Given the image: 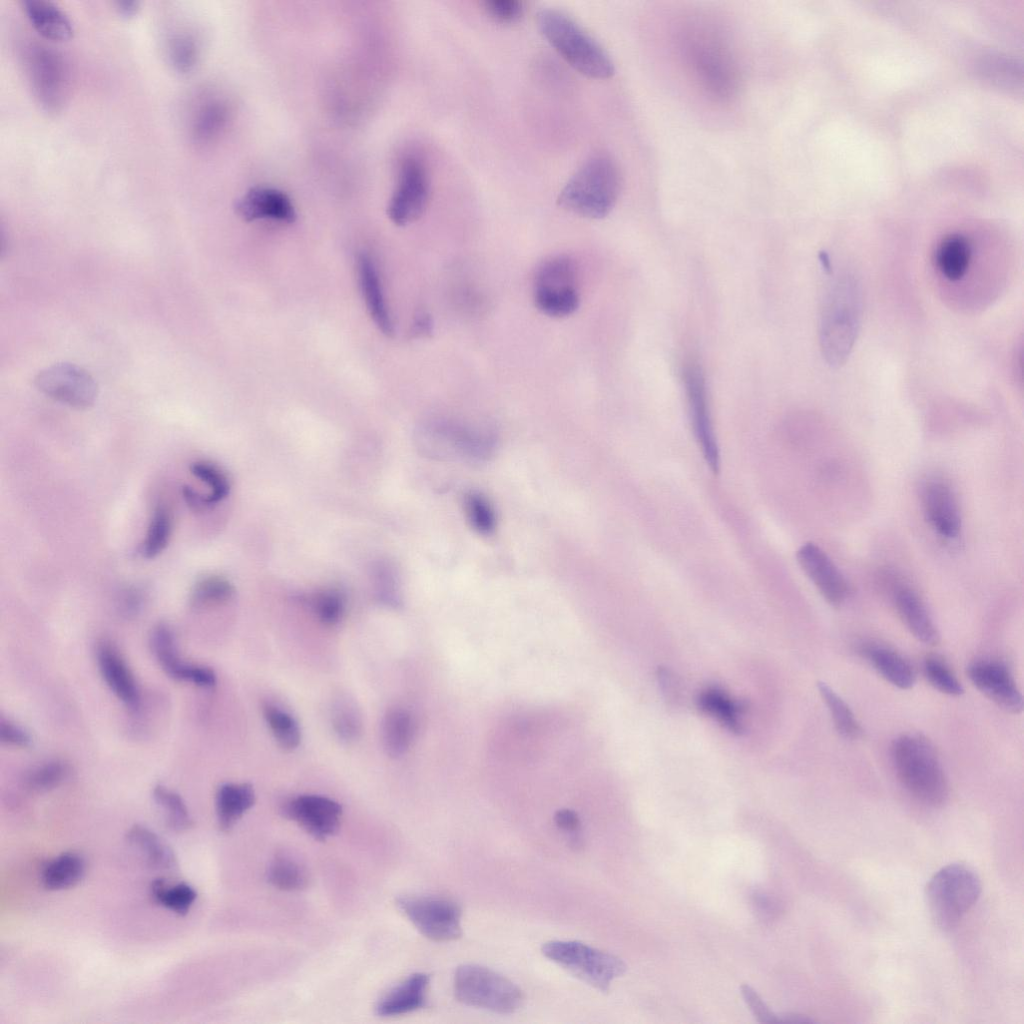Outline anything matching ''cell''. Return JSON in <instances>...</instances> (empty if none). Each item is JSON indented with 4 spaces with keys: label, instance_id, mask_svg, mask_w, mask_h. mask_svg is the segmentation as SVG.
I'll list each match as a JSON object with an SVG mask.
<instances>
[{
    "label": "cell",
    "instance_id": "6da1fadb",
    "mask_svg": "<svg viewBox=\"0 0 1024 1024\" xmlns=\"http://www.w3.org/2000/svg\"><path fill=\"white\" fill-rule=\"evenodd\" d=\"M621 188V175L608 154L590 156L561 189L557 204L588 219H602L613 209Z\"/></svg>",
    "mask_w": 1024,
    "mask_h": 1024
},
{
    "label": "cell",
    "instance_id": "7a4b0ae2",
    "mask_svg": "<svg viewBox=\"0 0 1024 1024\" xmlns=\"http://www.w3.org/2000/svg\"><path fill=\"white\" fill-rule=\"evenodd\" d=\"M892 762L905 789L932 807L948 799V781L932 743L920 734H903L891 746Z\"/></svg>",
    "mask_w": 1024,
    "mask_h": 1024
},
{
    "label": "cell",
    "instance_id": "3957f363",
    "mask_svg": "<svg viewBox=\"0 0 1024 1024\" xmlns=\"http://www.w3.org/2000/svg\"><path fill=\"white\" fill-rule=\"evenodd\" d=\"M537 25L548 43L579 73L594 79L613 76L615 68L607 52L567 14L542 9Z\"/></svg>",
    "mask_w": 1024,
    "mask_h": 1024
},
{
    "label": "cell",
    "instance_id": "277c9868",
    "mask_svg": "<svg viewBox=\"0 0 1024 1024\" xmlns=\"http://www.w3.org/2000/svg\"><path fill=\"white\" fill-rule=\"evenodd\" d=\"M980 893V878L971 867L962 863L942 867L925 889L932 921L942 931H951L975 905Z\"/></svg>",
    "mask_w": 1024,
    "mask_h": 1024
},
{
    "label": "cell",
    "instance_id": "5b68a950",
    "mask_svg": "<svg viewBox=\"0 0 1024 1024\" xmlns=\"http://www.w3.org/2000/svg\"><path fill=\"white\" fill-rule=\"evenodd\" d=\"M416 441L424 455L442 461L482 462L493 455L496 447V438L489 430L445 419L422 426Z\"/></svg>",
    "mask_w": 1024,
    "mask_h": 1024
},
{
    "label": "cell",
    "instance_id": "8992f818",
    "mask_svg": "<svg viewBox=\"0 0 1024 1024\" xmlns=\"http://www.w3.org/2000/svg\"><path fill=\"white\" fill-rule=\"evenodd\" d=\"M859 288L850 276L831 288L821 315L820 341L823 354L832 365L845 361L854 344L860 319Z\"/></svg>",
    "mask_w": 1024,
    "mask_h": 1024
},
{
    "label": "cell",
    "instance_id": "52a82bcc",
    "mask_svg": "<svg viewBox=\"0 0 1024 1024\" xmlns=\"http://www.w3.org/2000/svg\"><path fill=\"white\" fill-rule=\"evenodd\" d=\"M454 993L465 1005L500 1014L515 1012L524 1001L523 992L512 981L477 964H463L456 969Z\"/></svg>",
    "mask_w": 1024,
    "mask_h": 1024
},
{
    "label": "cell",
    "instance_id": "ba28073f",
    "mask_svg": "<svg viewBox=\"0 0 1024 1024\" xmlns=\"http://www.w3.org/2000/svg\"><path fill=\"white\" fill-rule=\"evenodd\" d=\"M541 951L546 958L603 992L626 970L619 957L579 941H549Z\"/></svg>",
    "mask_w": 1024,
    "mask_h": 1024
},
{
    "label": "cell",
    "instance_id": "9c48e42d",
    "mask_svg": "<svg viewBox=\"0 0 1024 1024\" xmlns=\"http://www.w3.org/2000/svg\"><path fill=\"white\" fill-rule=\"evenodd\" d=\"M576 266L567 255H554L536 268L533 299L536 308L553 318L567 317L579 307Z\"/></svg>",
    "mask_w": 1024,
    "mask_h": 1024
},
{
    "label": "cell",
    "instance_id": "30bf717a",
    "mask_svg": "<svg viewBox=\"0 0 1024 1024\" xmlns=\"http://www.w3.org/2000/svg\"><path fill=\"white\" fill-rule=\"evenodd\" d=\"M397 906L426 938L436 942L458 939L462 934L461 907L439 896H402Z\"/></svg>",
    "mask_w": 1024,
    "mask_h": 1024
},
{
    "label": "cell",
    "instance_id": "8fae6325",
    "mask_svg": "<svg viewBox=\"0 0 1024 1024\" xmlns=\"http://www.w3.org/2000/svg\"><path fill=\"white\" fill-rule=\"evenodd\" d=\"M26 66L33 92L48 111L59 110L68 93V71L62 55L44 45H32Z\"/></svg>",
    "mask_w": 1024,
    "mask_h": 1024
},
{
    "label": "cell",
    "instance_id": "7c38bea8",
    "mask_svg": "<svg viewBox=\"0 0 1024 1024\" xmlns=\"http://www.w3.org/2000/svg\"><path fill=\"white\" fill-rule=\"evenodd\" d=\"M683 380L696 441L711 471L718 473L720 453L709 409L706 379L701 365L694 360L688 361L683 369Z\"/></svg>",
    "mask_w": 1024,
    "mask_h": 1024
},
{
    "label": "cell",
    "instance_id": "4fadbf2b",
    "mask_svg": "<svg viewBox=\"0 0 1024 1024\" xmlns=\"http://www.w3.org/2000/svg\"><path fill=\"white\" fill-rule=\"evenodd\" d=\"M34 383L47 397L80 410L91 407L98 393L93 377L72 363H57L41 370Z\"/></svg>",
    "mask_w": 1024,
    "mask_h": 1024
},
{
    "label": "cell",
    "instance_id": "5bb4252c",
    "mask_svg": "<svg viewBox=\"0 0 1024 1024\" xmlns=\"http://www.w3.org/2000/svg\"><path fill=\"white\" fill-rule=\"evenodd\" d=\"M430 194L427 169L417 157H406L399 168L395 190L390 198L387 213L390 220L405 226L424 213Z\"/></svg>",
    "mask_w": 1024,
    "mask_h": 1024
},
{
    "label": "cell",
    "instance_id": "9a60e30c",
    "mask_svg": "<svg viewBox=\"0 0 1024 1024\" xmlns=\"http://www.w3.org/2000/svg\"><path fill=\"white\" fill-rule=\"evenodd\" d=\"M967 674L972 684L1000 708L1011 713L1022 711V694L1004 662L978 659L968 666Z\"/></svg>",
    "mask_w": 1024,
    "mask_h": 1024
},
{
    "label": "cell",
    "instance_id": "2e32d148",
    "mask_svg": "<svg viewBox=\"0 0 1024 1024\" xmlns=\"http://www.w3.org/2000/svg\"><path fill=\"white\" fill-rule=\"evenodd\" d=\"M149 645L153 656L169 677L205 688L216 684V675L211 668L182 661L174 633L166 623L160 622L151 629Z\"/></svg>",
    "mask_w": 1024,
    "mask_h": 1024
},
{
    "label": "cell",
    "instance_id": "e0dca14e",
    "mask_svg": "<svg viewBox=\"0 0 1024 1024\" xmlns=\"http://www.w3.org/2000/svg\"><path fill=\"white\" fill-rule=\"evenodd\" d=\"M282 811L285 817L318 840H325L338 830L342 815V808L336 801L310 794L288 800Z\"/></svg>",
    "mask_w": 1024,
    "mask_h": 1024
},
{
    "label": "cell",
    "instance_id": "ac0fdd59",
    "mask_svg": "<svg viewBox=\"0 0 1024 1024\" xmlns=\"http://www.w3.org/2000/svg\"><path fill=\"white\" fill-rule=\"evenodd\" d=\"M797 561L822 597L832 606L842 605L849 586L828 555L815 543L807 542L797 551Z\"/></svg>",
    "mask_w": 1024,
    "mask_h": 1024
},
{
    "label": "cell",
    "instance_id": "d6986e66",
    "mask_svg": "<svg viewBox=\"0 0 1024 1024\" xmlns=\"http://www.w3.org/2000/svg\"><path fill=\"white\" fill-rule=\"evenodd\" d=\"M921 503L930 526L946 539H955L961 531V515L951 487L940 479H929L921 488Z\"/></svg>",
    "mask_w": 1024,
    "mask_h": 1024
},
{
    "label": "cell",
    "instance_id": "ffe728a7",
    "mask_svg": "<svg viewBox=\"0 0 1024 1024\" xmlns=\"http://www.w3.org/2000/svg\"><path fill=\"white\" fill-rule=\"evenodd\" d=\"M236 214L244 221L269 219L281 223H293L296 211L290 198L282 191L266 186H257L246 191L235 203Z\"/></svg>",
    "mask_w": 1024,
    "mask_h": 1024
},
{
    "label": "cell",
    "instance_id": "44dd1931",
    "mask_svg": "<svg viewBox=\"0 0 1024 1024\" xmlns=\"http://www.w3.org/2000/svg\"><path fill=\"white\" fill-rule=\"evenodd\" d=\"M99 671L110 690L130 709L140 704V691L133 673L117 647L102 640L96 649Z\"/></svg>",
    "mask_w": 1024,
    "mask_h": 1024
},
{
    "label": "cell",
    "instance_id": "7402d4cb",
    "mask_svg": "<svg viewBox=\"0 0 1024 1024\" xmlns=\"http://www.w3.org/2000/svg\"><path fill=\"white\" fill-rule=\"evenodd\" d=\"M430 976L418 972L410 975L391 989L377 1004L381 1017L398 1016L413 1012L426 1005Z\"/></svg>",
    "mask_w": 1024,
    "mask_h": 1024
},
{
    "label": "cell",
    "instance_id": "603a6c76",
    "mask_svg": "<svg viewBox=\"0 0 1024 1024\" xmlns=\"http://www.w3.org/2000/svg\"><path fill=\"white\" fill-rule=\"evenodd\" d=\"M357 271L361 292L373 322L384 335H393L394 325L385 302L379 275L373 260L366 253L358 256Z\"/></svg>",
    "mask_w": 1024,
    "mask_h": 1024
},
{
    "label": "cell",
    "instance_id": "cb8c5ba5",
    "mask_svg": "<svg viewBox=\"0 0 1024 1024\" xmlns=\"http://www.w3.org/2000/svg\"><path fill=\"white\" fill-rule=\"evenodd\" d=\"M894 602L898 614L911 634L920 642L936 645L939 642L938 629L921 598L911 589L900 588L895 592Z\"/></svg>",
    "mask_w": 1024,
    "mask_h": 1024
},
{
    "label": "cell",
    "instance_id": "d4e9b609",
    "mask_svg": "<svg viewBox=\"0 0 1024 1024\" xmlns=\"http://www.w3.org/2000/svg\"><path fill=\"white\" fill-rule=\"evenodd\" d=\"M860 653L887 682L900 689H909L915 683L912 665L898 652L884 645L869 643Z\"/></svg>",
    "mask_w": 1024,
    "mask_h": 1024
},
{
    "label": "cell",
    "instance_id": "484cf974",
    "mask_svg": "<svg viewBox=\"0 0 1024 1024\" xmlns=\"http://www.w3.org/2000/svg\"><path fill=\"white\" fill-rule=\"evenodd\" d=\"M23 9L33 28L44 38L66 41L73 35L69 16L48 0H24Z\"/></svg>",
    "mask_w": 1024,
    "mask_h": 1024
},
{
    "label": "cell",
    "instance_id": "4316f807",
    "mask_svg": "<svg viewBox=\"0 0 1024 1024\" xmlns=\"http://www.w3.org/2000/svg\"><path fill=\"white\" fill-rule=\"evenodd\" d=\"M972 245L961 234L944 237L935 248L934 266L947 281L957 282L968 272L972 261Z\"/></svg>",
    "mask_w": 1024,
    "mask_h": 1024
},
{
    "label": "cell",
    "instance_id": "83f0119b",
    "mask_svg": "<svg viewBox=\"0 0 1024 1024\" xmlns=\"http://www.w3.org/2000/svg\"><path fill=\"white\" fill-rule=\"evenodd\" d=\"M126 841L140 853L146 865L152 869L169 871L177 866L172 848L146 826L134 824L126 833Z\"/></svg>",
    "mask_w": 1024,
    "mask_h": 1024
},
{
    "label": "cell",
    "instance_id": "f1b7e54d",
    "mask_svg": "<svg viewBox=\"0 0 1024 1024\" xmlns=\"http://www.w3.org/2000/svg\"><path fill=\"white\" fill-rule=\"evenodd\" d=\"M255 802V792L248 783H224L216 793L215 807L219 828L227 832Z\"/></svg>",
    "mask_w": 1024,
    "mask_h": 1024
},
{
    "label": "cell",
    "instance_id": "f546056e",
    "mask_svg": "<svg viewBox=\"0 0 1024 1024\" xmlns=\"http://www.w3.org/2000/svg\"><path fill=\"white\" fill-rule=\"evenodd\" d=\"M86 864L76 852H64L48 861L41 871V883L47 890L58 891L76 886L84 877Z\"/></svg>",
    "mask_w": 1024,
    "mask_h": 1024
},
{
    "label": "cell",
    "instance_id": "4dcf8cb0",
    "mask_svg": "<svg viewBox=\"0 0 1024 1024\" xmlns=\"http://www.w3.org/2000/svg\"><path fill=\"white\" fill-rule=\"evenodd\" d=\"M381 730L386 753L397 758L409 749L415 733V722L408 710L394 707L385 713Z\"/></svg>",
    "mask_w": 1024,
    "mask_h": 1024
},
{
    "label": "cell",
    "instance_id": "1f68e13d",
    "mask_svg": "<svg viewBox=\"0 0 1024 1024\" xmlns=\"http://www.w3.org/2000/svg\"><path fill=\"white\" fill-rule=\"evenodd\" d=\"M696 701L701 711L713 717L727 730L737 734L742 732V708L723 690L707 687L699 692Z\"/></svg>",
    "mask_w": 1024,
    "mask_h": 1024
},
{
    "label": "cell",
    "instance_id": "d6a6232c",
    "mask_svg": "<svg viewBox=\"0 0 1024 1024\" xmlns=\"http://www.w3.org/2000/svg\"><path fill=\"white\" fill-rule=\"evenodd\" d=\"M149 892L155 903L180 916L189 912L197 898V892L191 885L185 882L171 885L163 878L153 880Z\"/></svg>",
    "mask_w": 1024,
    "mask_h": 1024
},
{
    "label": "cell",
    "instance_id": "836d02e7",
    "mask_svg": "<svg viewBox=\"0 0 1024 1024\" xmlns=\"http://www.w3.org/2000/svg\"><path fill=\"white\" fill-rule=\"evenodd\" d=\"M228 109L220 100H209L200 105L194 114L191 126L192 138L196 143L213 140L225 127Z\"/></svg>",
    "mask_w": 1024,
    "mask_h": 1024
},
{
    "label": "cell",
    "instance_id": "e575fe53",
    "mask_svg": "<svg viewBox=\"0 0 1024 1024\" xmlns=\"http://www.w3.org/2000/svg\"><path fill=\"white\" fill-rule=\"evenodd\" d=\"M173 529V520L167 506L159 504L153 511L139 553L145 559H153L168 546Z\"/></svg>",
    "mask_w": 1024,
    "mask_h": 1024
},
{
    "label": "cell",
    "instance_id": "d590c367",
    "mask_svg": "<svg viewBox=\"0 0 1024 1024\" xmlns=\"http://www.w3.org/2000/svg\"><path fill=\"white\" fill-rule=\"evenodd\" d=\"M818 690L830 712L838 734L845 739H858L862 734V728L849 705L824 682L818 683Z\"/></svg>",
    "mask_w": 1024,
    "mask_h": 1024
},
{
    "label": "cell",
    "instance_id": "8d00e7d4",
    "mask_svg": "<svg viewBox=\"0 0 1024 1024\" xmlns=\"http://www.w3.org/2000/svg\"><path fill=\"white\" fill-rule=\"evenodd\" d=\"M153 798L163 811L165 825L168 829L181 833L193 826L188 808L178 793L159 784L153 789Z\"/></svg>",
    "mask_w": 1024,
    "mask_h": 1024
},
{
    "label": "cell",
    "instance_id": "74e56055",
    "mask_svg": "<svg viewBox=\"0 0 1024 1024\" xmlns=\"http://www.w3.org/2000/svg\"><path fill=\"white\" fill-rule=\"evenodd\" d=\"M268 881L284 891H298L308 884L306 869L294 858L279 854L271 861L267 871Z\"/></svg>",
    "mask_w": 1024,
    "mask_h": 1024
},
{
    "label": "cell",
    "instance_id": "f35d334b",
    "mask_svg": "<svg viewBox=\"0 0 1024 1024\" xmlns=\"http://www.w3.org/2000/svg\"><path fill=\"white\" fill-rule=\"evenodd\" d=\"M234 595L233 585L224 577L209 575L200 578L192 587L190 604L203 609L228 602Z\"/></svg>",
    "mask_w": 1024,
    "mask_h": 1024
},
{
    "label": "cell",
    "instance_id": "ab89813d",
    "mask_svg": "<svg viewBox=\"0 0 1024 1024\" xmlns=\"http://www.w3.org/2000/svg\"><path fill=\"white\" fill-rule=\"evenodd\" d=\"M263 714L266 722L281 748L294 750L301 741V731L295 718L273 704H266L263 707Z\"/></svg>",
    "mask_w": 1024,
    "mask_h": 1024
},
{
    "label": "cell",
    "instance_id": "60d3db41",
    "mask_svg": "<svg viewBox=\"0 0 1024 1024\" xmlns=\"http://www.w3.org/2000/svg\"><path fill=\"white\" fill-rule=\"evenodd\" d=\"M332 726L345 742L357 740L362 733V719L355 703L347 697L336 699L332 706Z\"/></svg>",
    "mask_w": 1024,
    "mask_h": 1024
},
{
    "label": "cell",
    "instance_id": "b9f144b4",
    "mask_svg": "<svg viewBox=\"0 0 1024 1024\" xmlns=\"http://www.w3.org/2000/svg\"><path fill=\"white\" fill-rule=\"evenodd\" d=\"M189 470L194 477L210 488L208 498L212 506L228 496L230 480L219 466L207 460H197L190 464Z\"/></svg>",
    "mask_w": 1024,
    "mask_h": 1024
},
{
    "label": "cell",
    "instance_id": "7bdbcfd3",
    "mask_svg": "<svg viewBox=\"0 0 1024 1024\" xmlns=\"http://www.w3.org/2000/svg\"><path fill=\"white\" fill-rule=\"evenodd\" d=\"M464 511L471 527L487 536L496 528V515L489 500L478 492H470L464 498Z\"/></svg>",
    "mask_w": 1024,
    "mask_h": 1024
},
{
    "label": "cell",
    "instance_id": "ee69618b",
    "mask_svg": "<svg viewBox=\"0 0 1024 1024\" xmlns=\"http://www.w3.org/2000/svg\"><path fill=\"white\" fill-rule=\"evenodd\" d=\"M923 674L935 689L950 696H960L964 689L950 667L937 656H928L923 661Z\"/></svg>",
    "mask_w": 1024,
    "mask_h": 1024
},
{
    "label": "cell",
    "instance_id": "f6af8a7d",
    "mask_svg": "<svg viewBox=\"0 0 1024 1024\" xmlns=\"http://www.w3.org/2000/svg\"><path fill=\"white\" fill-rule=\"evenodd\" d=\"M68 771V765L64 761L50 760L28 772L25 784L32 791H48L57 787L67 777Z\"/></svg>",
    "mask_w": 1024,
    "mask_h": 1024
},
{
    "label": "cell",
    "instance_id": "bcb514c9",
    "mask_svg": "<svg viewBox=\"0 0 1024 1024\" xmlns=\"http://www.w3.org/2000/svg\"><path fill=\"white\" fill-rule=\"evenodd\" d=\"M199 57L197 41L190 34H178L169 44V58L174 68L182 73L191 71Z\"/></svg>",
    "mask_w": 1024,
    "mask_h": 1024
},
{
    "label": "cell",
    "instance_id": "7dc6e473",
    "mask_svg": "<svg viewBox=\"0 0 1024 1024\" xmlns=\"http://www.w3.org/2000/svg\"><path fill=\"white\" fill-rule=\"evenodd\" d=\"M311 606L318 619L326 625H335L344 612V598L335 589L322 590L311 598Z\"/></svg>",
    "mask_w": 1024,
    "mask_h": 1024
},
{
    "label": "cell",
    "instance_id": "c3c4849f",
    "mask_svg": "<svg viewBox=\"0 0 1024 1024\" xmlns=\"http://www.w3.org/2000/svg\"><path fill=\"white\" fill-rule=\"evenodd\" d=\"M483 6L487 14L500 23H515L524 14V5L519 0H485Z\"/></svg>",
    "mask_w": 1024,
    "mask_h": 1024
},
{
    "label": "cell",
    "instance_id": "681fc988",
    "mask_svg": "<svg viewBox=\"0 0 1024 1024\" xmlns=\"http://www.w3.org/2000/svg\"><path fill=\"white\" fill-rule=\"evenodd\" d=\"M145 591L138 585H130L121 590L117 606L120 613L127 618L136 616L143 608Z\"/></svg>",
    "mask_w": 1024,
    "mask_h": 1024
},
{
    "label": "cell",
    "instance_id": "f907efd6",
    "mask_svg": "<svg viewBox=\"0 0 1024 1024\" xmlns=\"http://www.w3.org/2000/svg\"><path fill=\"white\" fill-rule=\"evenodd\" d=\"M741 993L750 1010L761 1023L780 1022L778 1018L765 1004L757 992L749 985L741 986Z\"/></svg>",
    "mask_w": 1024,
    "mask_h": 1024
},
{
    "label": "cell",
    "instance_id": "816d5d0a",
    "mask_svg": "<svg viewBox=\"0 0 1024 1024\" xmlns=\"http://www.w3.org/2000/svg\"><path fill=\"white\" fill-rule=\"evenodd\" d=\"M0 739L3 743L16 747H28L31 744V737L27 731L3 717L0 721Z\"/></svg>",
    "mask_w": 1024,
    "mask_h": 1024
},
{
    "label": "cell",
    "instance_id": "f5cc1de1",
    "mask_svg": "<svg viewBox=\"0 0 1024 1024\" xmlns=\"http://www.w3.org/2000/svg\"><path fill=\"white\" fill-rule=\"evenodd\" d=\"M182 497L186 505L195 512H203L213 507L208 494H203L190 485L182 487Z\"/></svg>",
    "mask_w": 1024,
    "mask_h": 1024
},
{
    "label": "cell",
    "instance_id": "db71d44e",
    "mask_svg": "<svg viewBox=\"0 0 1024 1024\" xmlns=\"http://www.w3.org/2000/svg\"><path fill=\"white\" fill-rule=\"evenodd\" d=\"M555 824L563 831L574 833L580 828L578 815L570 809H561L555 813Z\"/></svg>",
    "mask_w": 1024,
    "mask_h": 1024
},
{
    "label": "cell",
    "instance_id": "11a10c76",
    "mask_svg": "<svg viewBox=\"0 0 1024 1024\" xmlns=\"http://www.w3.org/2000/svg\"><path fill=\"white\" fill-rule=\"evenodd\" d=\"M432 331H433V320H432L430 314H428L425 311H420L419 313H417L416 316L414 317V320H413V323H412V326H411V332L410 333H411L412 337H417V338H419V337H428V336L431 335Z\"/></svg>",
    "mask_w": 1024,
    "mask_h": 1024
},
{
    "label": "cell",
    "instance_id": "9f6ffc18",
    "mask_svg": "<svg viewBox=\"0 0 1024 1024\" xmlns=\"http://www.w3.org/2000/svg\"><path fill=\"white\" fill-rule=\"evenodd\" d=\"M755 903H756L760 913H762V914H764V912H765V913L771 915L776 910V907L774 905L773 900H771L766 895L756 894L755 895Z\"/></svg>",
    "mask_w": 1024,
    "mask_h": 1024
},
{
    "label": "cell",
    "instance_id": "6f0895ef",
    "mask_svg": "<svg viewBox=\"0 0 1024 1024\" xmlns=\"http://www.w3.org/2000/svg\"><path fill=\"white\" fill-rule=\"evenodd\" d=\"M138 5H139V3L136 2V1H120V2H117V8H118L119 12L122 15H124V16H131V15H133L136 12V10H137Z\"/></svg>",
    "mask_w": 1024,
    "mask_h": 1024
},
{
    "label": "cell",
    "instance_id": "680465c9",
    "mask_svg": "<svg viewBox=\"0 0 1024 1024\" xmlns=\"http://www.w3.org/2000/svg\"><path fill=\"white\" fill-rule=\"evenodd\" d=\"M819 258H820V261L822 263L823 268L827 272H829L831 268H830V260L828 258V255L825 252H821L820 255H819Z\"/></svg>",
    "mask_w": 1024,
    "mask_h": 1024
}]
</instances>
